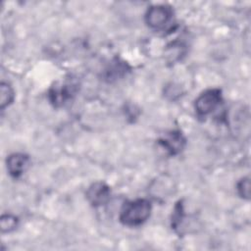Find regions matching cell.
<instances>
[{
	"mask_svg": "<svg viewBox=\"0 0 251 251\" xmlns=\"http://www.w3.org/2000/svg\"><path fill=\"white\" fill-rule=\"evenodd\" d=\"M126 72V65L125 62H122L120 60H115L112 62V64L108 67L106 70V77L109 79H116L121 76H123Z\"/></svg>",
	"mask_w": 251,
	"mask_h": 251,
	"instance_id": "9",
	"label": "cell"
},
{
	"mask_svg": "<svg viewBox=\"0 0 251 251\" xmlns=\"http://www.w3.org/2000/svg\"><path fill=\"white\" fill-rule=\"evenodd\" d=\"M75 93V84L71 80L55 82L49 89L48 98L54 107H62Z\"/></svg>",
	"mask_w": 251,
	"mask_h": 251,
	"instance_id": "3",
	"label": "cell"
},
{
	"mask_svg": "<svg viewBox=\"0 0 251 251\" xmlns=\"http://www.w3.org/2000/svg\"><path fill=\"white\" fill-rule=\"evenodd\" d=\"M14 97H15V93H14L12 86L7 82L2 81L1 85H0V108H1V110L8 107L14 101Z\"/></svg>",
	"mask_w": 251,
	"mask_h": 251,
	"instance_id": "8",
	"label": "cell"
},
{
	"mask_svg": "<svg viewBox=\"0 0 251 251\" xmlns=\"http://www.w3.org/2000/svg\"><path fill=\"white\" fill-rule=\"evenodd\" d=\"M250 178L248 176L241 178L236 185L237 193L241 198L244 199H249L250 198Z\"/></svg>",
	"mask_w": 251,
	"mask_h": 251,
	"instance_id": "11",
	"label": "cell"
},
{
	"mask_svg": "<svg viewBox=\"0 0 251 251\" xmlns=\"http://www.w3.org/2000/svg\"><path fill=\"white\" fill-rule=\"evenodd\" d=\"M152 206L147 199H136L124 205L120 213V221L127 226H138L150 217Z\"/></svg>",
	"mask_w": 251,
	"mask_h": 251,
	"instance_id": "1",
	"label": "cell"
},
{
	"mask_svg": "<svg viewBox=\"0 0 251 251\" xmlns=\"http://www.w3.org/2000/svg\"><path fill=\"white\" fill-rule=\"evenodd\" d=\"M110 187L102 181L92 183L86 191V198L88 202L94 207L106 204L110 199Z\"/></svg>",
	"mask_w": 251,
	"mask_h": 251,
	"instance_id": "5",
	"label": "cell"
},
{
	"mask_svg": "<svg viewBox=\"0 0 251 251\" xmlns=\"http://www.w3.org/2000/svg\"><path fill=\"white\" fill-rule=\"evenodd\" d=\"M173 9L168 5H153L145 14V23L153 29H163L173 20Z\"/></svg>",
	"mask_w": 251,
	"mask_h": 251,
	"instance_id": "2",
	"label": "cell"
},
{
	"mask_svg": "<svg viewBox=\"0 0 251 251\" xmlns=\"http://www.w3.org/2000/svg\"><path fill=\"white\" fill-rule=\"evenodd\" d=\"M18 218L14 215L11 214H4L1 217L0 220V226H1V231L4 232H10L14 230L18 226Z\"/></svg>",
	"mask_w": 251,
	"mask_h": 251,
	"instance_id": "10",
	"label": "cell"
},
{
	"mask_svg": "<svg viewBox=\"0 0 251 251\" xmlns=\"http://www.w3.org/2000/svg\"><path fill=\"white\" fill-rule=\"evenodd\" d=\"M222 101V91L219 88L208 89L195 100V110L198 116L205 117L211 114Z\"/></svg>",
	"mask_w": 251,
	"mask_h": 251,
	"instance_id": "4",
	"label": "cell"
},
{
	"mask_svg": "<svg viewBox=\"0 0 251 251\" xmlns=\"http://www.w3.org/2000/svg\"><path fill=\"white\" fill-rule=\"evenodd\" d=\"M7 170L13 177L21 176L28 168L29 158L24 153H14L7 158Z\"/></svg>",
	"mask_w": 251,
	"mask_h": 251,
	"instance_id": "7",
	"label": "cell"
},
{
	"mask_svg": "<svg viewBox=\"0 0 251 251\" xmlns=\"http://www.w3.org/2000/svg\"><path fill=\"white\" fill-rule=\"evenodd\" d=\"M159 144L170 154H178L185 145V139L183 135L176 130H172L166 133L160 140Z\"/></svg>",
	"mask_w": 251,
	"mask_h": 251,
	"instance_id": "6",
	"label": "cell"
}]
</instances>
